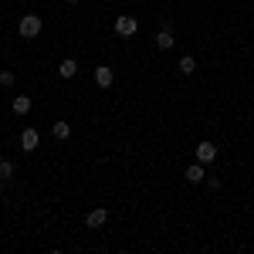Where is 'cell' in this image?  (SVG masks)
Here are the masks:
<instances>
[{
    "instance_id": "6da1fadb",
    "label": "cell",
    "mask_w": 254,
    "mask_h": 254,
    "mask_svg": "<svg viewBox=\"0 0 254 254\" xmlns=\"http://www.w3.org/2000/svg\"><path fill=\"white\" fill-rule=\"evenodd\" d=\"M41 27H44V20H41L38 14H24L20 24H17V34H20V38H38Z\"/></svg>"
},
{
    "instance_id": "7a4b0ae2",
    "label": "cell",
    "mask_w": 254,
    "mask_h": 254,
    "mask_svg": "<svg viewBox=\"0 0 254 254\" xmlns=\"http://www.w3.org/2000/svg\"><path fill=\"white\" fill-rule=\"evenodd\" d=\"M136 31H139V20L132 17V14H119L116 17V34L119 38H136Z\"/></svg>"
},
{
    "instance_id": "3957f363",
    "label": "cell",
    "mask_w": 254,
    "mask_h": 254,
    "mask_svg": "<svg viewBox=\"0 0 254 254\" xmlns=\"http://www.w3.org/2000/svg\"><path fill=\"white\" fill-rule=\"evenodd\" d=\"M38 146H41V132L34 126L20 129V149H24V153H38Z\"/></svg>"
},
{
    "instance_id": "277c9868",
    "label": "cell",
    "mask_w": 254,
    "mask_h": 254,
    "mask_svg": "<svg viewBox=\"0 0 254 254\" xmlns=\"http://www.w3.org/2000/svg\"><path fill=\"white\" fill-rule=\"evenodd\" d=\"M85 224H88L92 231L105 227V224H109V210H105V207H95V210H88V214H85Z\"/></svg>"
},
{
    "instance_id": "5b68a950",
    "label": "cell",
    "mask_w": 254,
    "mask_h": 254,
    "mask_svg": "<svg viewBox=\"0 0 254 254\" xmlns=\"http://www.w3.org/2000/svg\"><path fill=\"white\" fill-rule=\"evenodd\" d=\"M112 81H116V71H112L109 64H98L95 68V85L98 88H112Z\"/></svg>"
},
{
    "instance_id": "8992f818",
    "label": "cell",
    "mask_w": 254,
    "mask_h": 254,
    "mask_svg": "<svg viewBox=\"0 0 254 254\" xmlns=\"http://www.w3.org/2000/svg\"><path fill=\"white\" fill-rule=\"evenodd\" d=\"M214 159H217V146L214 142H200V146H196V163L207 166V163H214Z\"/></svg>"
},
{
    "instance_id": "52a82bcc",
    "label": "cell",
    "mask_w": 254,
    "mask_h": 254,
    "mask_svg": "<svg viewBox=\"0 0 254 254\" xmlns=\"http://www.w3.org/2000/svg\"><path fill=\"white\" fill-rule=\"evenodd\" d=\"M31 105H34L31 95H14V98H10V112H14V116H27Z\"/></svg>"
},
{
    "instance_id": "ba28073f",
    "label": "cell",
    "mask_w": 254,
    "mask_h": 254,
    "mask_svg": "<svg viewBox=\"0 0 254 254\" xmlns=\"http://www.w3.org/2000/svg\"><path fill=\"white\" fill-rule=\"evenodd\" d=\"M183 176H187V183H203L207 180V170H203V163H190L183 170Z\"/></svg>"
},
{
    "instance_id": "9c48e42d",
    "label": "cell",
    "mask_w": 254,
    "mask_h": 254,
    "mask_svg": "<svg viewBox=\"0 0 254 254\" xmlns=\"http://www.w3.org/2000/svg\"><path fill=\"white\" fill-rule=\"evenodd\" d=\"M153 41H156V48H159V51H170V48L176 44V38H173V31H170V27H159Z\"/></svg>"
},
{
    "instance_id": "30bf717a",
    "label": "cell",
    "mask_w": 254,
    "mask_h": 254,
    "mask_svg": "<svg viewBox=\"0 0 254 254\" xmlns=\"http://www.w3.org/2000/svg\"><path fill=\"white\" fill-rule=\"evenodd\" d=\"M51 136L61 139V142H64V139H71V122H68V119H58V122L51 126Z\"/></svg>"
},
{
    "instance_id": "8fae6325",
    "label": "cell",
    "mask_w": 254,
    "mask_h": 254,
    "mask_svg": "<svg viewBox=\"0 0 254 254\" xmlns=\"http://www.w3.org/2000/svg\"><path fill=\"white\" fill-rule=\"evenodd\" d=\"M58 75H61L64 81H68V78H75V75H78V61H75V58H64V61L58 64Z\"/></svg>"
},
{
    "instance_id": "7c38bea8",
    "label": "cell",
    "mask_w": 254,
    "mask_h": 254,
    "mask_svg": "<svg viewBox=\"0 0 254 254\" xmlns=\"http://www.w3.org/2000/svg\"><path fill=\"white\" fill-rule=\"evenodd\" d=\"M14 173H17V163L14 159H0V183L14 180Z\"/></svg>"
},
{
    "instance_id": "4fadbf2b",
    "label": "cell",
    "mask_w": 254,
    "mask_h": 254,
    "mask_svg": "<svg viewBox=\"0 0 254 254\" xmlns=\"http://www.w3.org/2000/svg\"><path fill=\"white\" fill-rule=\"evenodd\" d=\"M176 68H180V75H193L196 71V58L193 55H183V58L176 61Z\"/></svg>"
},
{
    "instance_id": "5bb4252c",
    "label": "cell",
    "mask_w": 254,
    "mask_h": 254,
    "mask_svg": "<svg viewBox=\"0 0 254 254\" xmlns=\"http://www.w3.org/2000/svg\"><path fill=\"white\" fill-rule=\"evenodd\" d=\"M14 81H17V75H14L10 68H3V71H0V85H3V88H14Z\"/></svg>"
},
{
    "instance_id": "9a60e30c",
    "label": "cell",
    "mask_w": 254,
    "mask_h": 254,
    "mask_svg": "<svg viewBox=\"0 0 254 254\" xmlns=\"http://www.w3.org/2000/svg\"><path fill=\"white\" fill-rule=\"evenodd\" d=\"M207 187H210V190H220L224 183H220V176H207Z\"/></svg>"
},
{
    "instance_id": "2e32d148",
    "label": "cell",
    "mask_w": 254,
    "mask_h": 254,
    "mask_svg": "<svg viewBox=\"0 0 254 254\" xmlns=\"http://www.w3.org/2000/svg\"><path fill=\"white\" fill-rule=\"evenodd\" d=\"M68 3H71V7H75V3H81V0H68Z\"/></svg>"
}]
</instances>
